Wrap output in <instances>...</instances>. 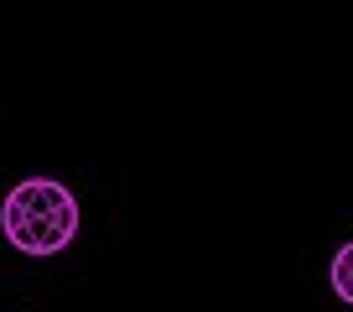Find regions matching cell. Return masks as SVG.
Masks as SVG:
<instances>
[{"instance_id": "1", "label": "cell", "mask_w": 353, "mask_h": 312, "mask_svg": "<svg viewBox=\"0 0 353 312\" xmlns=\"http://www.w3.org/2000/svg\"><path fill=\"white\" fill-rule=\"evenodd\" d=\"M0 234L21 255H63L78 234V198L52 177H21L0 203Z\"/></svg>"}, {"instance_id": "2", "label": "cell", "mask_w": 353, "mask_h": 312, "mask_svg": "<svg viewBox=\"0 0 353 312\" xmlns=\"http://www.w3.org/2000/svg\"><path fill=\"white\" fill-rule=\"evenodd\" d=\"M327 281H332V291H338V302H348V307H353V240L338 250V255H332Z\"/></svg>"}]
</instances>
